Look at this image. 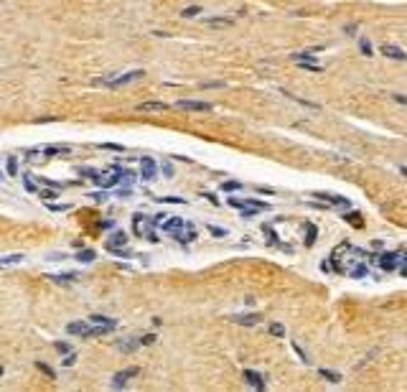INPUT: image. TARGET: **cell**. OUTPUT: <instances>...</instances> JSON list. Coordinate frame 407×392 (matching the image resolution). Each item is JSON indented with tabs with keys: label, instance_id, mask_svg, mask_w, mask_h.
Instances as JSON below:
<instances>
[{
	"label": "cell",
	"instance_id": "obj_1",
	"mask_svg": "<svg viewBox=\"0 0 407 392\" xmlns=\"http://www.w3.org/2000/svg\"><path fill=\"white\" fill-rule=\"evenodd\" d=\"M145 219H148L145 214H135V217H132V234H135V237H148L150 242H158L155 232L145 227Z\"/></svg>",
	"mask_w": 407,
	"mask_h": 392
},
{
	"label": "cell",
	"instance_id": "obj_2",
	"mask_svg": "<svg viewBox=\"0 0 407 392\" xmlns=\"http://www.w3.org/2000/svg\"><path fill=\"white\" fill-rule=\"evenodd\" d=\"M229 206H234V209H257V211H267L270 209V204L267 201H257V199H229Z\"/></svg>",
	"mask_w": 407,
	"mask_h": 392
},
{
	"label": "cell",
	"instance_id": "obj_3",
	"mask_svg": "<svg viewBox=\"0 0 407 392\" xmlns=\"http://www.w3.org/2000/svg\"><path fill=\"white\" fill-rule=\"evenodd\" d=\"M112 171H115V176L112 173H94L92 176V181L97 184V186H102V188H115L117 184H120V171H117V166H112Z\"/></svg>",
	"mask_w": 407,
	"mask_h": 392
},
{
	"label": "cell",
	"instance_id": "obj_4",
	"mask_svg": "<svg viewBox=\"0 0 407 392\" xmlns=\"http://www.w3.org/2000/svg\"><path fill=\"white\" fill-rule=\"evenodd\" d=\"M161 227H163V232L171 234V237H178V234L186 229V222L181 219V217H168V219L161 222Z\"/></svg>",
	"mask_w": 407,
	"mask_h": 392
},
{
	"label": "cell",
	"instance_id": "obj_5",
	"mask_svg": "<svg viewBox=\"0 0 407 392\" xmlns=\"http://www.w3.org/2000/svg\"><path fill=\"white\" fill-rule=\"evenodd\" d=\"M178 110H188V112H211L214 107L209 102H199V99H181V102H176Z\"/></svg>",
	"mask_w": 407,
	"mask_h": 392
},
{
	"label": "cell",
	"instance_id": "obj_6",
	"mask_svg": "<svg viewBox=\"0 0 407 392\" xmlns=\"http://www.w3.org/2000/svg\"><path fill=\"white\" fill-rule=\"evenodd\" d=\"M138 372L140 369L138 367H130V369H122V372H117L115 377H112V387L115 390H122L128 385V379H132V377H138Z\"/></svg>",
	"mask_w": 407,
	"mask_h": 392
},
{
	"label": "cell",
	"instance_id": "obj_7",
	"mask_svg": "<svg viewBox=\"0 0 407 392\" xmlns=\"http://www.w3.org/2000/svg\"><path fill=\"white\" fill-rule=\"evenodd\" d=\"M374 262L379 265V270H394V267L400 265V255H394V252H384L379 257H374Z\"/></svg>",
	"mask_w": 407,
	"mask_h": 392
},
{
	"label": "cell",
	"instance_id": "obj_8",
	"mask_svg": "<svg viewBox=\"0 0 407 392\" xmlns=\"http://www.w3.org/2000/svg\"><path fill=\"white\" fill-rule=\"evenodd\" d=\"M318 201H323V204H329V206H341V209H349V199L344 196H333V194H326V191H315L313 194Z\"/></svg>",
	"mask_w": 407,
	"mask_h": 392
},
{
	"label": "cell",
	"instance_id": "obj_9",
	"mask_svg": "<svg viewBox=\"0 0 407 392\" xmlns=\"http://www.w3.org/2000/svg\"><path fill=\"white\" fill-rule=\"evenodd\" d=\"M155 176H158V163L153 158H140V178L153 181Z\"/></svg>",
	"mask_w": 407,
	"mask_h": 392
},
{
	"label": "cell",
	"instance_id": "obj_10",
	"mask_svg": "<svg viewBox=\"0 0 407 392\" xmlns=\"http://www.w3.org/2000/svg\"><path fill=\"white\" fill-rule=\"evenodd\" d=\"M379 51H382L384 56H389V59H394V61H407V54H405L400 46H392V43H382Z\"/></svg>",
	"mask_w": 407,
	"mask_h": 392
},
{
	"label": "cell",
	"instance_id": "obj_11",
	"mask_svg": "<svg viewBox=\"0 0 407 392\" xmlns=\"http://www.w3.org/2000/svg\"><path fill=\"white\" fill-rule=\"evenodd\" d=\"M244 379H247V385L250 387H255V390H265V377L259 374V372H255V369H244V374H242Z\"/></svg>",
	"mask_w": 407,
	"mask_h": 392
},
{
	"label": "cell",
	"instance_id": "obj_12",
	"mask_svg": "<svg viewBox=\"0 0 407 392\" xmlns=\"http://www.w3.org/2000/svg\"><path fill=\"white\" fill-rule=\"evenodd\" d=\"M72 148L69 145H43L41 148V153L46 155V158H59V155H66Z\"/></svg>",
	"mask_w": 407,
	"mask_h": 392
},
{
	"label": "cell",
	"instance_id": "obj_13",
	"mask_svg": "<svg viewBox=\"0 0 407 392\" xmlns=\"http://www.w3.org/2000/svg\"><path fill=\"white\" fill-rule=\"evenodd\" d=\"M122 244H128V234H125V232H115L112 237H107L105 247L112 250V247H122Z\"/></svg>",
	"mask_w": 407,
	"mask_h": 392
},
{
	"label": "cell",
	"instance_id": "obj_14",
	"mask_svg": "<svg viewBox=\"0 0 407 392\" xmlns=\"http://www.w3.org/2000/svg\"><path fill=\"white\" fill-rule=\"evenodd\" d=\"M303 229H305V247H313L315 237H318V229H315V224L305 222V224H303Z\"/></svg>",
	"mask_w": 407,
	"mask_h": 392
},
{
	"label": "cell",
	"instance_id": "obj_15",
	"mask_svg": "<svg viewBox=\"0 0 407 392\" xmlns=\"http://www.w3.org/2000/svg\"><path fill=\"white\" fill-rule=\"evenodd\" d=\"M138 110L140 112H163V110H168V105L166 102H140Z\"/></svg>",
	"mask_w": 407,
	"mask_h": 392
},
{
	"label": "cell",
	"instance_id": "obj_16",
	"mask_svg": "<svg viewBox=\"0 0 407 392\" xmlns=\"http://www.w3.org/2000/svg\"><path fill=\"white\" fill-rule=\"evenodd\" d=\"M232 321L240 323V326H257L259 316H255V313H250V316H232Z\"/></svg>",
	"mask_w": 407,
	"mask_h": 392
},
{
	"label": "cell",
	"instance_id": "obj_17",
	"mask_svg": "<svg viewBox=\"0 0 407 392\" xmlns=\"http://www.w3.org/2000/svg\"><path fill=\"white\" fill-rule=\"evenodd\" d=\"M293 61L296 64H315V56H313V51H300V54H293Z\"/></svg>",
	"mask_w": 407,
	"mask_h": 392
},
{
	"label": "cell",
	"instance_id": "obj_18",
	"mask_svg": "<svg viewBox=\"0 0 407 392\" xmlns=\"http://www.w3.org/2000/svg\"><path fill=\"white\" fill-rule=\"evenodd\" d=\"M92 323H99V326H107V329H115L117 326V321L115 318H107V316H99V313H94L92 318H89Z\"/></svg>",
	"mask_w": 407,
	"mask_h": 392
},
{
	"label": "cell",
	"instance_id": "obj_19",
	"mask_svg": "<svg viewBox=\"0 0 407 392\" xmlns=\"http://www.w3.org/2000/svg\"><path fill=\"white\" fill-rule=\"evenodd\" d=\"M84 329H87V321H74V323H69V326H66V334H72V336H82V334H84Z\"/></svg>",
	"mask_w": 407,
	"mask_h": 392
},
{
	"label": "cell",
	"instance_id": "obj_20",
	"mask_svg": "<svg viewBox=\"0 0 407 392\" xmlns=\"http://www.w3.org/2000/svg\"><path fill=\"white\" fill-rule=\"evenodd\" d=\"M196 237H199V232H196L194 227H186V229H184V232H181V234H178V237H176V240H181V242H194Z\"/></svg>",
	"mask_w": 407,
	"mask_h": 392
},
{
	"label": "cell",
	"instance_id": "obj_21",
	"mask_svg": "<svg viewBox=\"0 0 407 392\" xmlns=\"http://www.w3.org/2000/svg\"><path fill=\"white\" fill-rule=\"evenodd\" d=\"M367 273H369V267H367L364 262H359V265H354L352 270H349V275L356 278V280H359V278H367Z\"/></svg>",
	"mask_w": 407,
	"mask_h": 392
},
{
	"label": "cell",
	"instance_id": "obj_22",
	"mask_svg": "<svg viewBox=\"0 0 407 392\" xmlns=\"http://www.w3.org/2000/svg\"><path fill=\"white\" fill-rule=\"evenodd\" d=\"M349 224H352V227H364V219H361V214L359 211H349V214L344 217Z\"/></svg>",
	"mask_w": 407,
	"mask_h": 392
},
{
	"label": "cell",
	"instance_id": "obj_23",
	"mask_svg": "<svg viewBox=\"0 0 407 392\" xmlns=\"http://www.w3.org/2000/svg\"><path fill=\"white\" fill-rule=\"evenodd\" d=\"M206 26L224 28V26H232V18H206Z\"/></svg>",
	"mask_w": 407,
	"mask_h": 392
},
{
	"label": "cell",
	"instance_id": "obj_24",
	"mask_svg": "<svg viewBox=\"0 0 407 392\" xmlns=\"http://www.w3.org/2000/svg\"><path fill=\"white\" fill-rule=\"evenodd\" d=\"M318 374L323 377V379H329V382H341V374H338V372H331V369H318Z\"/></svg>",
	"mask_w": 407,
	"mask_h": 392
},
{
	"label": "cell",
	"instance_id": "obj_25",
	"mask_svg": "<svg viewBox=\"0 0 407 392\" xmlns=\"http://www.w3.org/2000/svg\"><path fill=\"white\" fill-rule=\"evenodd\" d=\"M117 171H120V184H128V186L135 184V173L132 171H125V168H117Z\"/></svg>",
	"mask_w": 407,
	"mask_h": 392
},
{
	"label": "cell",
	"instance_id": "obj_26",
	"mask_svg": "<svg viewBox=\"0 0 407 392\" xmlns=\"http://www.w3.org/2000/svg\"><path fill=\"white\" fill-rule=\"evenodd\" d=\"M49 280H54V283H76V275H46Z\"/></svg>",
	"mask_w": 407,
	"mask_h": 392
},
{
	"label": "cell",
	"instance_id": "obj_27",
	"mask_svg": "<svg viewBox=\"0 0 407 392\" xmlns=\"http://www.w3.org/2000/svg\"><path fill=\"white\" fill-rule=\"evenodd\" d=\"M138 346H140V339H138V341H120L117 349H120V352H135Z\"/></svg>",
	"mask_w": 407,
	"mask_h": 392
},
{
	"label": "cell",
	"instance_id": "obj_28",
	"mask_svg": "<svg viewBox=\"0 0 407 392\" xmlns=\"http://www.w3.org/2000/svg\"><path fill=\"white\" fill-rule=\"evenodd\" d=\"M18 262H23V255H10V257H5V260H0V267H8V265H18Z\"/></svg>",
	"mask_w": 407,
	"mask_h": 392
},
{
	"label": "cell",
	"instance_id": "obj_29",
	"mask_svg": "<svg viewBox=\"0 0 407 392\" xmlns=\"http://www.w3.org/2000/svg\"><path fill=\"white\" fill-rule=\"evenodd\" d=\"M76 260L79 262H92L94 260V250H82V252L76 255Z\"/></svg>",
	"mask_w": 407,
	"mask_h": 392
},
{
	"label": "cell",
	"instance_id": "obj_30",
	"mask_svg": "<svg viewBox=\"0 0 407 392\" xmlns=\"http://www.w3.org/2000/svg\"><path fill=\"white\" fill-rule=\"evenodd\" d=\"M36 369H41V372L46 374L49 379H54V377H56V372H54V369H51V367H49L46 362H36Z\"/></svg>",
	"mask_w": 407,
	"mask_h": 392
},
{
	"label": "cell",
	"instance_id": "obj_31",
	"mask_svg": "<svg viewBox=\"0 0 407 392\" xmlns=\"http://www.w3.org/2000/svg\"><path fill=\"white\" fill-rule=\"evenodd\" d=\"M8 176H18V158H16V155H10V158H8Z\"/></svg>",
	"mask_w": 407,
	"mask_h": 392
},
{
	"label": "cell",
	"instance_id": "obj_32",
	"mask_svg": "<svg viewBox=\"0 0 407 392\" xmlns=\"http://www.w3.org/2000/svg\"><path fill=\"white\" fill-rule=\"evenodd\" d=\"M199 13H201L199 5H191V8H184V10H181V16H184V18H194V16H199Z\"/></svg>",
	"mask_w": 407,
	"mask_h": 392
},
{
	"label": "cell",
	"instance_id": "obj_33",
	"mask_svg": "<svg viewBox=\"0 0 407 392\" xmlns=\"http://www.w3.org/2000/svg\"><path fill=\"white\" fill-rule=\"evenodd\" d=\"M222 188H224V191H240L242 184H240V181H224V184H222Z\"/></svg>",
	"mask_w": 407,
	"mask_h": 392
},
{
	"label": "cell",
	"instance_id": "obj_34",
	"mask_svg": "<svg viewBox=\"0 0 407 392\" xmlns=\"http://www.w3.org/2000/svg\"><path fill=\"white\" fill-rule=\"evenodd\" d=\"M158 201H168V204H186V199L181 196H155Z\"/></svg>",
	"mask_w": 407,
	"mask_h": 392
},
{
	"label": "cell",
	"instance_id": "obj_35",
	"mask_svg": "<svg viewBox=\"0 0 407 392\" xmlns=\"http://www.w3.org/2000/svg\"><path fill=\"white\" fill-rule=\"evenodd\" d=\"M270 334L273 336H285V326H282V323H270Z\"/></svg>",
	"mask_w": 407,
	"mask_h": 392
},
{
	"label": "cell",
	"instance_id": "obj_36",
	"mask_svg": "<svg viewBox=\"0 0 407 392\" xmlns=\"http://www.w3.org/2000/svg\"><path fill=\"white\" fill-rule=\"evenodd\" d=\"M54 349L59 352V354H69V352H72V346L66 344V341H56V344H54Z\"/></svg>",
	"mask_w": 407,
	"mask_h": 392
},
{
	"label": "cell",
	"instance_id": "obj_37",
	"mask_svg": "<svg viewBox=\"0 0 407 392\" xmlns=\"http://www.w3.org/2000/svg\"><path fill=\"white\" fill-rule=\"evenodd\" d=\"M107 252L117 255V257H130V255H132V252H130V250H125V247H112V250H107Z\"/></svg>",
	"mask_w": 407,
	"mask_h": 392
},
{
	"label": "cell",
	"instance_id": "obj_38",
	"mask_svg": "<svg viewBox=\"0 0 407 392\" xmlns=\"http://www.w3.org/2000/svg\"><path fill=\"white\" fill-rule=\"evenodd\" d=\"M74 362H76V354H74V352H69V354H64V359H61V364H64V367H72Z\"/></svg>",
	"mask_w": 407,
	"mask_h": 392
},
{
	"label": "cell",
	"instance_id": "obj_39",
	"mask_svg": "<svg viewBox=\"0 0 407 392\" xmlns=\"http://www.w3.org/2000/svg\"><path fill=\"white\" fill-rule=\"evenodd\" d=\"M158 339L155 334H145V336H140V346H148V344H153Z\"/></svg>",
	"mask_w": 407,
	"mask_h": 392
},
{
	"label": "cell",
	"instance_id": "obj_40",
	"mask_svg": "<svg viewBox=\"0 0 407 392\" xmlns=\"http://www.w3.org/2000/svg\"><path fill=\"white\" fill-rule=\"evenodd\" d=\"M359 46H361V51H364V56H374V54H371V43H369V41H364V38H361V43H359Z\"/></svg>",
	"mask_w": 407,
	"mask_h": 392
},
{
	"label": "cell",
	"instance_id": "obj_41",
	"mask_svg": "<svg viewBox=\"0 0 407 392\" xmlns=\"http://www.w3.org/2000/svg\"><path fill=\"white\" fill-rule=\"evenodd\" d=\"M99 148H105V150H122V145H117V143H99Z\"/></svg>",
	"mask_w": 407,
	"mask_h": 392
},
{
	"label": "cell",
	"instance_id": "obj_42",
	"mask_svg": "<svg viewBox=\"0 0 407 392\" xmlns=\"http://www.w3.org/2000/svg\"><path fill=\"white\" fill-rule=\"evenodd\" d=\"M209 232L214 234V237H224V234H227V229H222V227H214V224L209 227Z\"/></svg>",
	"mask_w": 407,
	"mask_h": 392
},
{
	"label": "cell",
	"instance_id": "obj_43",
	"mask_svg": "<svg viewBox=\"0 0 407 392\" xmlns=\"http://www.w3.org/2000/svg\"><path fill=\"white\" fill-rule=\"evenodd\" d=\"M49 209H51V211H69V209H72V204H51Z\"/></svg>",
	"mask_w": 407,
	"mask_h": 392
},
{
	"label": "cell",
	"instance_id": "obj_44",
	"mask_svg": "<svg viewBox=\"0 0 407 392\" xmlns=\"http://www.w3.org/2000/svg\"><path fill=\"white\" fill-rule=\"evenodd\" d=\"M56 196H59L56 191H46V188L41 191V199H43V201H51V199H56Z\"/></svg>",
	"mask_w": 407,
	"mask_h": 392
},
{
	"label": "cell",
	"instance_id": "obj_45",
	"mask_svg": "<svg viewBox=\"0 0 407 392\" xmlns=\"http://www.w3.org/2000/svg\"><path fill=\"white\" fill-rule=\"evenodd\" d=\"M23 186H26V191H36V184H33L31 178H23Z\"/></svg>",
	"mask_w": 407,
	"mask_h": 392
},
{
	"label": "cell",
	"instance_id": "obj_46",
	"mask_svg": "<svg viewBox=\"0 0 407 392\" xmlns=\"http://www.w3.org/2000/svg\"><path fill=\"white\" fill-rule=\"evenodd\" d=\"M161 168H163V173H166L168 178H171V176H173V168H171V163H163Z\"/></svg>",
	"mask_w": 407,
	"mask_h": 392
},
{
	"label": "cell",
	"instance_id": "obj_47",
	"mask_svg": "<svg viewBox=\"0 0 407 392\" xmlns=\"http://www.w3.org/2000/svg\"><path fill=\"white\" fill-rule=\"evenodd\" d=\"M293 349H296V354L300 356V359H303V362H308V359H305V352L300 349V346H298V344H293Z\"/></svg>",
	"mask_w": 407,
	"mask_h": 392
},
{
	"label": "cell",
	"instance_id": "obj_48",
	"mask_svg": "<svg viewBox=\"0 0 407 392\" xmlns=\"http://www.w3.org/2000/svg\"><path fill=\"white\" fill-rule=\"evenodd\" d=\"M394 99H397L400 105H405V107H407V94H394Z\"/></svg>",
	"mask_w": 407,
	"mask_h": 392
},
{
	"label": "cell",
	"instance_id": "obj_49",
	"mask_svg": "<svg viewBox=\"0 0 407 392\" xmlns=\"http://www.w3.org/2000/svg\"><path fill=\"white\" fill-rule=\"evenodd\" d=\"M400 171H402V173H405V176H407V166H402V168H400Z\"/></svg>",
	"mask_w": 407,
	"mask_h": 392
},
{
	"label": "cell",
	"instance_id": "obj_50",
	"mask_svg": "<svg viewBox=\"0 0 407 392\" xmlns=\"http://www.w3.org/2000/svg\"><path fill=\"white\" fill-rule=\"evenodd\" d=\"M0 377H3V367H0Z\"/></svg>",
	"mask_w": 407,
	"mask_h": 392
},
{
	"label": "cell",
	"instance_id": "obj_51",
	"mask_svg": "<svg viewBox=\"0 0 407 392\" xmlns=\"http://www.w3.org/2000/svg\"><path fill=\"white\" fill-rule=\"evenodd\" d=\"M0 178H3V176H0Z\"/></svg>",
	"mask_w": 407,
	"mask_h": 392
},
{
	"label": "cell",
	"instance_id": "obj_52",
	"mask_svg": "<svg viewBox=\"0 0 407 392\" xmlns=\"http://www.w3.org/2000/svg\"><path fill=\"white\" fill-rule=\"evenodd\" d=\"M405 260H407V257H405Z\"/></svg>",
	"mask_w": 407,
	"mask_h": 392
}]
</instances>
